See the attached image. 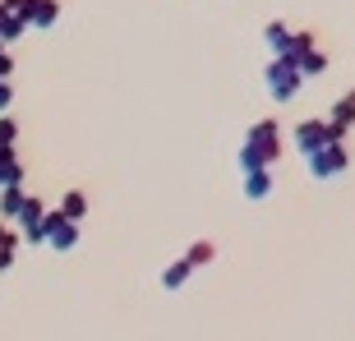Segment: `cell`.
Listing matches in <instances>:
<instances>
[{"instance_id":"4fadbf2b","label":"cell","mask_w":355,"mask_h":341,"mask_svg":"<svg viewBox=\"0 0 355 341\" xmlns=\"http://www.w3.org/2000/svg\"><path fill=\"white\" fill-rule=\"evenodd\" d=\"M295 69H300V79H318V74L328 69V51H318V46H309L304 55H295Z\"/></svg>"},{"instance_id":"8992f818","label":"cell","mask_w":355,"mask_h":341,"mask_svg":"<svg viewBox=\"0 0 355 341\" xmlns=\"http://www.w3.org/2000/svg\"><path fill=\"white\" fill-rule=\"evenodd\" d=\"M328 143H337V139L328 134V120H323V116L295 125V152H300V157H314L318 148H328Z\"/></svg>"},{"instance_id":"5bb4252c","label":"cell","mask_w":355,"mask_h":341,"mask_svg":"<svg viewBox=\"0 0 355 341\" xmlns=\"http://www.w3.org/2000/svg\"><path fill=\"white\" fill-rule=\"evenodd\" d=\"M189 277H194V263H189V259H184V254H180V259H175L171 268L162 272V286H166V290H180L184 281H189Z\"/></svg>"},{"instance_id":"9a60e30c","label":"cell","mask_w":355,"mask_h":341,"mask_svg":"<svg viewBox=\"0 0 355 341\" xmlns=\"http://www.w3.org/2000/svg\"><path fill=\"white\" fill-rule=\"evenodd\" d=\"M263 42L272 46V55H286V60H291V28L286 24H268L263 28Z\"/></svg>"},{"instance_id":"8fae6325","label":"cell","mask_w":355,"mask_h":341,"mask_svg":"<svg viewBox=\"0 0 355 341\" xmlns=\"http://www.w3.org/2000/svg\"><path fill=\"white\" fill-rule=\"evenodd\" d=\"M24 198H28L24 184H10V189H0V222H10V226H14V217H19V208H24Z\"/></svg>"},{"instance_id":"2e32d148","label":"cell","mask_w":355,"mask_h":341,"mask_svg":"<svg viewBox=\"0 0 355 341\" xmlns=\"http://www.w3.org/2000/svg\"><path fill=\"white\" fill-rule=\"evenodd\" d=\"M184 259L194 263V272H198V268H208V263L217 259V245H212V240H194V245L184 250Z\"/></svg>"},{"instance_id":"52a82bcc","label":"cell","mask_w":355,"mask_h":341,"mask_svg":"<svg viewBox=\"0 0 355 341\" xmlns=\"http://www.w3.org/2000/svg\"><path fill=\"white\" fill-rule=\"evenodd\" d=\"M323 120H328V134H332V139H337V143H346V134L355 130V88L346 92V97H337V102H332V111Z\"/></svg>"},{"instance_id":"30bf717a","label":"cell","mask_w":355,"mask_h":341,"mask_svg":"<svg viewBox=\"0 0 355 341\" xmlns=\"http://www.w3.org/2000/svg\"><path fill=\"white\" fill-rule=\"evenodd\" d=\"M60 217H65V222H74L79 226L83 217H88V194H83V189H69V194H60Z\"/></svg>"},{"instance_id":"6da1fadb","label":"cell","mask_w":355,"mask_h":341,"mask_svg":"<svg viewBox=\"0 0 355 341\" xmlns=\"http://www.w3.org/2000/svg\"><path fill=\"white\" fill-rule=\"evenodd\" d=\"M277 157H282V125L268 116L245 134V143H240V170H245V175H250V170H272Z\"/></svg>"},{"instance_id":"d6986e66","label":"cell","mask_w":355,"mask_h":341,"mask_svg":"<svg viewBox=\"0 0 355 341\" xmlns=\"http://www.w3.org/2000/svg\"><path fill=\"white\" fill-rule=\"evenodd\" d=\"M10 74H14V55L0 46V79H10Z\"/></svg>"},{"instance_id":"7c38bea8","label":"cell","mask_w":355,"mask_h":341,"mask_svg":"<svg viewBox=\"0 0 355 341\" xmlns=\"http://www.w3.org/2000/svg\"><path fill=\"white\" fill-rule=\"evenodd\" d=\"M268 194H272V170H250L245 175V198L250 203H263Z\"/></svg>"},{"instance_id":"ba28073f","label":"cell","mask_w":355,"mask_h":341,"mask_svg":"<svg viewBox=\"0 0 355 341\" xmlns=\"http://www.w3.org/2000/svg\"><path fill=\"white\" fill-rule=\"evenodd\" d=\"M55 19H60V0H28V14H24L28 28H51Z\"/></svg>"},{"instance_id":"ac0fdd59","label":"cell","mask_w":355,"mask_h":341,"mask_svg":"<svg viewBox=\"0 0 355 341\" xmlns=\"http://www.w3.org/2000/svg\"><path fill=\"white\" fill-rule=\"evenodd\" d=\"M10 106H14V88L10 79H0V116H10Z\"/></svg>"},{"instance_id":"3957f363","label":"cell","mask_w":355,"mask_h":341,"mask_svg":"<svg viewBox=\"0 0 355 341\" xmlns=\"http://www.w3.org/2000/svg\"><path fill=\"white\" fill-rule=\"evenodd\" d=\"M42 245H51L55 254H69L74 245H79V226L65 222L55 208H46V217H42Z\"/></svg>"},{"instance_id":"7a4b0ae2","label":"cell","mask_w":355,"mask_h":341,"mask_svg":"<svg viewBox=\"0 0 355 341\" xmlns=\"http://www.w3.org/2000/svg\"><path fill=\"white\" fill-rule=\"evenodd\" d=\"M263 83H268V97L272 102H295V92L304 88V79H300V69H295V60H286V55H272L268 60V69H263Z\"/></svg>"},{"instance_id":"5b68a950","label":"cell","mask_w":355,"mask_h":341,"mask_svg":"<svg viewBox=\"0 0 355 341\" xmlns=\"http://www.w3.org/2000/svg\"><path fill=\"white\" fill-rule=\"evenodd\" d=\"M42 217H46V203H42L37 194H28L19 217H14V231H19L24 245H42Z\"/></svg>"},{"instance_id":"e0dca14e","label":"cell","mask_w":355,"mask_h":341,"mask_svg":"<svg viewBox=\"0 0 355 341\" xmlns=\"http://www.w3.org/2000/svg\"><path fill=\"white\" fill-rule=\"evenodd\" d=\"M14 143H19V120L0 116V148H14Z\"/></svg>"},{"instance_id":"277c9868","label":"cell","mask_w":355,"mask_h":341,"mask_svg":"<svg viewBox=\"0 0 355 341\" xmlns=\"http://www.w3.org/2000/svg\"><path fill=\"white\" fill-rule=\"evenodd\" d=\"M304 161H309V175H314V180H337V175L351 166V152H346V143H328Z\"/></svg>"},{"instance_id":"9c48e42d","label":"cell","mask_w":355,"mask_h":341,"mask_svg":"<svg viewBox=\"0 0 355 341\" xmlns=\"http://www.w3.org/2000/svg\"><path fill=\"white\" fill-rule=\"evenodd\" d=\"M24 161H19V152L14 148H0V189H10V184H24Z\"/></svg>"}]
</instances>
